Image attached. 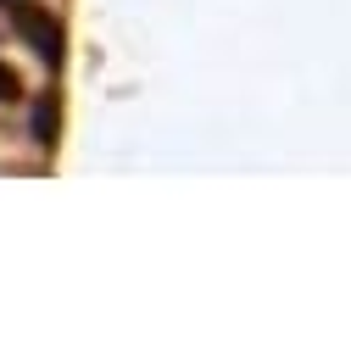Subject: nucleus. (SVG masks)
I'll return each mask as SVG.
<instances>
[{
    "label": "nucleus",
    "instance_id": "1",
    "mask_svg": "<svg viewBox=\"0 0 351 351\" xmlns=\"http://www.w3.org/2000/svg\"><path fill=\"white\" fill-rule=\"evenodd\" d=\"M0 12H6V23L28 39V51L39 62H62V23L51 17V6H39V0H0Z\"/></svg>",
    "mask_w": 351,
    "mask_h": 351
},
{
    "label": "nucleus",
    "instance_id": "2",
    "mask_svg": "<svg viewBox=\"0 0 351 351\" xmlns=\"http://www.w3.org/2000/svg\"><path fill=\"white\" fill-rule=\"evenodd\" d=\"M34 134H39V145H51V134H56V101L51 95L39 101V112H34Z\"/></svg>",
    "mask_w": 351,
    "mask_h": 351
},
{
    "label": "nucleus",
    "instance_id": "3",
    "mask_svg": "<svg viewBox=\"0 0 351 351\" xmlns=\"http://www.w3.org/2000/svg\"><path fill=\"white\" fill-rule=\"evenodd\" d=\"M23 95V84H17V73L6 67V62H0V101H17Z\"/></svg>",
    "mask_w": 351,
    "mask_h": 351
}]
</instances>
